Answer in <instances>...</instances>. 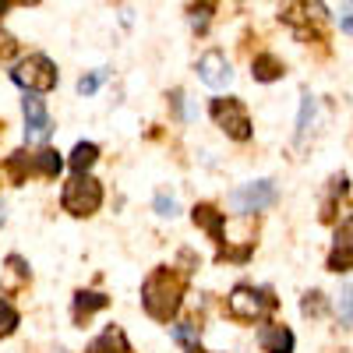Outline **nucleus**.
<instances>
[{
  "mask_svg": "<svg viewBox=\"0 0 353 353\" xmlns=\"http://www.w3.org/2000/svg\"><path fill=\"white\" fill-rule=\"evenodd\" d=\"M181 293H184L181 279L170 269H156L141 286V304L156 321H170L176 314V307H181Z\"/></svg>",
  "mask_w": 353,
  "mask_h": 353,
  "instance_id": "obj_1",
  "label": "nucleus"
},
{
  "mask_svg": "<svg viewBox=\"0 0 353 353\" xmlns=\"http://www.w3.org/2000/svg\"><path fill=\"white\" fill-rule=\"evenodd\" d=\"M269 307H272L269 290H258V286H248V283L233 286L230 297H226V311H230V318H237V321H258Z\"/></svg>",
  "mask_w": 353,
  "mask_h": 353,
  "instance_id": "obj_2",
  "label": "nucleus"
},
{
  "mask_svg": "<svg viewBox=\"0 0 353 353\" xmlns=\"http://www.w3.org/2000/svg\"><path fill=\"white\" fill-rule=\"evenodd\" d=\"M11 78H14V85L25 88V92H50V88L57 85V68H53L50 57L32 53L11 71Z\"/></svg>",
  "mask_w": 353,
  "mask_h": 353,
  "instance_id": "obj_3",
  "label": "nucleus"
},
{
  "mask_svg": "<svg viewBox=\"0 0 353 353\" xmlns=\"http://www.w3.org/2000/svg\"><path fill=\"white\" fill-rule=\"evenodd\" d=\"M61 201H64V209H68L71 216H92V212L99 209V201H103V188L92 181V176L78 173L74 181L64 184Z\"/></svg>",
  "mask_w": 353,
  "mask_h": 353,
  "instance_id": "obj_4",
  "label": "nucleus"
},
{
  "mask_svg": "<svg viewBox=\"0 0 353 353\" xmlns=\"http://www.w3.org/2000/svg\"><path fill=\"white\" fill-rule=\"evenodd\" d=\"M212 121L233 138V141H248L251 138V121L237 99H212Z\"/></svg>",
  "mask_w": 353,
  "mask_h": 353,
  "instance_id": "obj_5",
  "label": "nucleus"
},
{
  "mask_svg": "<svg viewBox=\"0 0 353 353\" xmlns=\"http://www.w3.org/2000/svg\"><path fill=\"white\" fill-rule=\"evenodd\" d=\"M272 201H276L272 181H251V184H241L237 191H230V209H237V212H261Z\"/></svg>",
  "mask_w": 353,
  "mask_h": 353,
  "instance_id": "obj_6",
  "label": "nucleus"
},
{
  "mask_svg": "<svg viewBox=\"0 0 353 353\" xmlns=\"http://www.w3.org/2000/svg\"><path fill=\"white\" fill-rule=\"evenodd\" d=\"M286 25L297 28V36L307 39L311 32H318L321 25H325V8L318 4V0H297V4H290L286 8Z\"/></svg>",
  "mask_w": 353,
  "mask_h": 353,
  "instance_id": "obj_7",
  "label": "nucleus"
},
{
  "mask_svg": "<svg viewBox=\"0 0 353 353\" xmlns=\"http://www.w3.org/2000/svg\"><path fill=\"white\" fill-rule=\"evenodd\" d=\"M21 113H25V138L28 141H46L50 131H53V121H50V113H46L39 92H28L21 99Z\"/></svg>",
  "mask_w": 353,
  "mask_h": 353,
  "instance_id": "obj_8",
  "label": "nucleus"
},
{
  "mask_svg": "<svg viewBox=\"0 0 353 353\" xmlns=\"http://www.w3.org/2000/svg\"><path fill=\"white\" fill-rule=\"evenodd\" d=\"M198 78L209 85V88H223L233 81V71H230V61L219 53V50H209L198 57Z\"/></svg>",
  "mask_w": 353,
  "mask_h": 353,
  "instance_id": "obj_9",
  "label": "nucleus"
},
{
  "mask_svg": "<svg viewBox=\"0 0 353 353\" xmlns=\"http://www.w3.org/2000/svg\"><path fill=\"white\" fill-rule=\"evenodd\" d=\"M258 343L265 353H293V332L286 325H261Z\"/></svg>",
  "mask_w": 353,
  "mask_h": 353,
  "instance_id": "obj_10",
  "label": "nucleus"
},
{
  "mask_svg": "<svg viewBox=\"0 0 353 353\" xmlns=\"http://www.w3.org/2000/svg\"><path fill=\"white\" fill-rule=\"evenodd\" d=\"M88 353H131V343L121 325H106L99 339L88 343Z\"/></svg>",
  "mask_w": 353,
  "mask_h": 353,
  "instance_id": "obj_11",
  "label": "nucleus"
},
{
  "mask_svg": "<svg viewBox=\"0 0 353 353\" xmlns=\"http://www.w3.org/2000/svg\"><path fill=\"white\" fill-rule=\"evenodd\" d=\"M191 216H194V226H201L212 241H219V244H223V237H226V230H223V212H216L212 205H198V209H194Z\"/></svg>",
  "mask_w": 353,
  "mask_h": 353,
  "instance_id": "obj_12",
  "label": "nucleus"
},
{
  "mask_svg": "<svg viewBox=\"0 0 353 353\" xmlns=\"http://www.w3.org/2000/svg\"><path fill=\"white\" fill-rule=\"evenodd\" d=\"M110 304V297H103V293H92V290H78L74 293V318H88V314H96Z\"/></svg>",
  "mask_w": 353,
  "mask_h": 353,
  "instance_id": "obj_13",
  "label": "nucleus"
},
{
  "mask_svg": "<svg viewBox=\"0 0 353 353\" xmlns=\"http://www.w3.org/2000/svg\"><path fill=\"white\" fill-rule=\"evenodd\" d=\"M251 74H254L258 81H276V78H283V64L276 61V57L261 53V57H254V64H251Z\"/></svg>",
  "mask_w": 353,
  "mask_h": 353,
  "instance_id": "obj_14",
  "label": "nucleus"
},
{
  "mask_svg": "<svg viewBox=\"0 0 353 353\" xmlns=\"http://www.w3.org/2000/svg\"><path fill=\"white\" fill-rule=\"evenodd\" d=\"M96 159H99V149H96V145H92V141H78L74 152H71V170H74V173H85Z\"/></svg>",
  "mask_w": 353,
  "mask_h": 353,
  "instance_id": "obj_15",
  "label": "nucleus"
},
{
  "mask_svg": "<svg viewBox=\"0 0 353 353\" xmlns=\"http://www.w3.org/2000/svg\"><path fill=\"white\" fill-rule=\"evenodd\" d=\"M332 272H350L353 269V241H336V251L329 254Z\"/></svg>",
  "mask_w": 353,
  "mask_h": 353,
  "instance_id": "obj_16",
  "label": "nucleus"
},
{
  "mask_svg": "<svg viewBox=\"0 0 353 353\" xmlns=\"http://www.w3.org/2000/svg\"><path fill=\"white\" fill-rule=\"evenodd\" d=\"M173 339H176V346H181L184 353H198V325H173Z\"/></svg>",
  "mask_w": 353,
  "mask_h": 353,
  "instance_id": "obj_17",
  "label": "nucleus"
},
{
  "mask_svg": "<svg viewBox=\"0 0 353 353\" xmlns=\"http://www.w3.org/2000/svg\"><path fill=\"white\" fill-rule=\"evenodd\" d=\"M311 121H314V96L304 92L301 96V117H297V138H304L311 131Z\"/></svg>",
  "mask_w": 353,
  "mask_h": 353,
  "instance_id": "obj_18",
  "label": "nucleus"
},
{
  "mask_svg": "<svg viewBox=\"0 0 353 353\" xmlns=\"http://www.w3.org/2000/svg\"><path fill=\"white\" fill-rule=\"evenodd\" d=\"M61 166H64V163H61V156H57L53 149H43V152L36 156V170H39L43 176H57V173H61Z\"/></svg>",
  "mask_w": 353,
  "mask_h": 353,
  "instance_id": "obj_19",
  "label": "nucleus"
},
{
  "mask_svg": "<svg viewBox=\"0 0 353 353\" xmlns=\"http://www.w3.org/2000/svg\"><path fill=\"white\" fill-rule=\"evenodd\" d=\"M14 329H18V311L0 297V336H11Z\"/></svg>",
  "mask_w": 353,
  "mask_h": 353,
  "instance_id": "obj_20",
  "label": "nucleus"
},
{
  "mask_svg": "<svg viewBox=\"0 0 353 353\" xmlns=\"http://www.w3.org/2000/svg\"><path fill=\"white\" fill-rule=\"evenodd\" d=\"M25 166H28V156H25V152H14V156L8 159L4 170H8V176H11V184H21V181H25Z\"/></svg>",
  "mask_w": 353,
  "mask_h": 353,
  "instance_id": "obj_21",
  "label": "nucleus"
},
{
  "mask_svg": "<svg viewBox=\"0 0 353 353\" xmlns=\"http://www.w3.org/2000/svg\"><path fill=\"white\" fill-rule=\"evenodd\" d=\"M339 321L343 325H353V286H346L339 293Z\"/></svg>",
  "mask_w": 353,
  "mask_h": 353,
  "instance_id": "obj_22",
  "label": "nucleus"
},
{
  "mask_svg": "<svg viewBox=\"0 0 353 353\" xmlns=\"http://www.w3.org/2000/svg\"><path fill=\"white\" fill-rule=\"evenodd\" d=\"M209 0H205V4L201 8H191V28H194V32H205V28H209Z\"/></svg>",
  "mask_w": 353,
  "mask_h": 353,
  "instance_id": "obj_23",
  "label": "nucleus"
},
{
  "mask_svg": "<svg viewBox=\"0 0 353 353\" xmlns=\"http://www.w3.org/2000/svg\"><path fill=\"white\" fill-rule=\"evenodd\" d=\"M103 81H106V71H92L88 78H81V81H78V92H81V96H92Z\"/></svg>",
  "mask_w": 353,
  "mask_h": 353,
  "instance_id": "obj_24",
  "label": "nucleus"
},
{
  "mask_svg": "<svg viewBox=\"0 0 353 353\" xmlns=\"http://www.w3.org/2000/svg\"><path fill=\"white\" fill-rule=\"evenodd\" d=\"M301 311H304V314H321V311H325V301H321V293H307V297L301 301Z\"/></svg>",
  "mask_w": 353,
  "mask_h": 353,
  "instance_id": "obj_25",
  "label": "nucleus"
},
{
  "mask_svg": "<svg viewBox=\"0 0 353 353\" xmlns=\"http://www.w3.org/2000/svg\"><path fill=\"white\" fill-rule=\"evenodd\" d=\"M156 212L173 219V216H176V201H173V198H166V194H159V198H156Z\"/></svg>",
  "mask_w": 353,
  "mask_h": 353,
  "instance_id": "obj_26",
  "label": "nucleus"
},
{
  "mask_svg": "<svg viewBox=\"0 0 353 353\" xmlns=\"http://www.w3.org/2000/svg\"><path fill=\"white\" fill-rule=\"evenodd\" d=\"M339 25H343V32H346V36H353V0H346V4H343V18H339Z\"/></svg>",
  "mask_w": 353,
  "mask_h": 353,
  "instance_id": "obj_27",
  "label": "nucleus"
},
{
  "mask_svg": "<svg viewBox=\"0 0 353 353\" xmlns=\"http://www.w3.org/2000/svg\"><path fill=\"white\" fill-rule=\"evenodd\" d=\"M11 53H14V39H0V61H8Z\"/></svg>",
  "mask_w": 353,
  "mask_h": 353,
  "instance_id": "obj_28",
  "label": "nucleus"
},
{
  "mask_svg": "<svg viewBox=\"0 0 353 353\" xmlns=\"http://www.w3.org/2000/svg\"><path fill=\"white\" fill-rule=\"evenodd\" d=\"M4 11H8V0H0V18H4Z\"/></svg>",
  "mask_w": 353,
  "mask_h": 353,
  "instance_id": "obj_29",
  "label": "nucleus"
},
{
  "mask_svg": "<svg viewBox=\"0 0 353 353\" xmlns=\"http://www.w3.org/2000/svg\"><path fill=\"white\" fill-rule=\"evenodd\" d=\"M18 4H39V0H18Z\"/></svg>",
  "mask_w": 353,
  "mask_h": 353,
  "instance_id": "obj_30",
  "label": "nucleus"
}]
</instances>
